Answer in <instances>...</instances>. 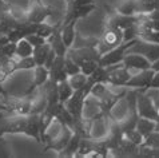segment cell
<instances>
[{
	"label": "cell",
	"mask_w": 159,
	"mask_h": 158,
	"mask_svg": "<svg viewBox=\"0 0 159 158\" xmlns=\"http://www.w3.org/2000/svg\"><path fill=\"white\" fill-rule=\"evenodd\" d=\"M136 40H138V39H132V40H129V42H122L119 46L111 48V50L107 52H104L98 60L99 66L108 67V66H114V64H120L123 62V59H125L129 48L134 44Z\"/></svg>",
	"instance_id": "1"
},
{
	"label": "cell",
	"mask_w": 159,
	"mask_h": 158,
	"mask_svg": "<svg viewBox=\"0 0 159 158\" xmlns=\"http://www.w3.org/2000/svg\"><path fill=\"white\" fill-rule=\"evenodd\" d=\"M123 42V30L115 28V27H107V30L103 32L100 40H98L96 48L100 52V55H103L104 52L110 51L111 48L119 46Z\"/></svg>",
	"instance_id": "2"
},
{
	"label": "cell",
	"mask_w": 159,
	"mask_h": 158,
	"mask_svg": "<svg viewBox=\"0 0 159 158\" xmlns=\"http://www.w3.org/2000/svg\"><path fill=\"white\" fill-rule=\"evenodd\" d=\"M127 52L140 54V55H143L148 62L154 63L155 60L159 59V44H157V43H151V42H146V40H142V39L138 38V40L129 48Z\"/></svg>",
	"instance_id": "3"
},
{
	"label": "cell",
	"mask_w": 159,
	"mask_h": 158,
	"mask_svg": "<svg viewBox=\"0 0 159 158\" xmlns=\"http://www.w3.org/2000/svg\"><path fill=\"white\" fill-rule=\"evenodd\" d=\"M136 113L139 117L143 118H148L152 121H159V115H158V110L154 106L152 100L150 99V96L144 93V91L139 90L138 94V99H136Z\"/></svg>",
	"instance_id": "4"
},
{
	"label": "cell",
	"mask_w": 159,
	"mask_h": 158,
	"mask_svg": "<svg viewBox=\"0 0 159 158\" xmlns=\"http://www.w3.org/2000/svg\"><path fill=\"white\" fill-rule=\"evenodd\" d=\"M68 58H71L75 63H78L80 66L83 62H87V60H99L100 58V52L98 51L96 47H78V48H71L70 51H67Z\"/></svg>",
	"instance_id": "5"
},
{
	"label": "cell",
	"mask_w": 159,
	"mask_h": 158,
	"mask_svg": "<svg viewBox=\"0 0 159 158\" xmlns=\"http://www.w3.org/2000/svg\"><path fill=\"white\" fill-rule=\"evenodd\" d=\"M154 72L155 71L152 68L138 71L136 75H131V78L127 81L125 87H132V89H138L140 91H146L150 87V82L152 79Z\"/></svg>",
	"instance_id": "6"
},
{
	"label": "cell",
	"mask_w": 159,
	"mask_h": 158,
	"mask_svg": "<svg viewBox=\"0 0 159 158\" xmlns=\"http://www.w3.org/2000/svg\"><path fill=\"white\" fill-rule=\"evenodd\" d=\"M108 83H111V85L114 86H118V87H125V85L127 83V81L131 78V74L130 71L127 70L125 66H123V63H120V66H116L114 64L112 66H108Z\"/></svg>",
	"instance_id": "7"
},
{
	"label": "cell",
	"mask_w": 159,
	"mask_h": 158,
	"mask_svg": "<svg viewBox=\"0 0 159 158\" xmlns=\"http://www.w3.org/2000/svg\"><path fill=\"white\" fill-rule=\"evenodd\" d=\"M123 66L129 70H136V71H142V70L151 68V62H148L143 55L135 54V52H127L125 59H123Z\"/></svg>",
	"instance_id": "8"
},
{
	"label": "cell",
	"mask_w": 159,
	"mask_h": 158,
	"mask_svg": "<svg viewBox=\"0 0 159 158\" xmlns=\"http://www.w3.org/2000/svg\"><path fill=\"white\" fill-rule=\"evenodd\" d=\"M142 20L139 16L136 15H122V14H115L110 17L108 20V24L107 27H115V28H120V30H125L130 26H134L136 23Z\"/></svg>",
	"instance_id": "9"
},
{
	"label": "cell",
	"mask_w": 159,
	"mask_h": 158,
	"mask_svg": "<svg viewBox=\"0 0 159 158\" xmlns=\"http://www.w3.org/2000/svg\"><path fill=\"white\" fill-rule=\"evenodd\" d=\"M50 71V79H52L56 83H60L68 79V74L64 68V56H58L54 60V63L51 64V67L48 68Z\"/></svg>",
	"instance_id": "10"
},
{
	"label": "cell",
	"mask_w": 159,
	"mask_h": 158,
	"mask_svg": "<svg viewBox=\"0 0 159 158\" xmlns=\"http://www.w3.org/2000/svg\"><path fill=\"white\" fill-rule=\"evenodd\" d=\"M47 42L50 43L51 48L55 51V54L58 56H66L67 55V51H68V47L64 44L63 39H61V35H60V26L55 28V31L51 34V36L47 39Z\"/></svg>",
	"instance_id": "11"
},
{
	"label": "cell",
	"mask_w": 159,
	"mask_h": 158,
	"mask_svg": "<svg viewBox=\"0 0 159 158\" xmlns=\"http://www.w3.org/2000/svg\"><path fill=\"white\" fill-rule=\"evenodd\" d=\"M78 20H71L66 24L60 26V35L63 39L64 44L68 48H71L75 43V38H76V32H75V24Z\"/></svg>",
	"instance_id": "12"
},
{
	"label": "cell",
	"mask_w": 159,
	"mask_h": 158,
	"mask_svg": "<svg viewBox=\"0 0 159 158\" xmlns=\"http://www.w3.org/2000/svg\"><path fill=\"white\" fill-rule=\"evenodd\" d=\"M50 79V71L46 66H36L35 67V77H34V83L28 89L27 94H31L36 87H42Z\"/></svg>",
	"instance_id": "13"
},
{
	"label": "cell",
	"mask_w": 159,
	"mask_h": 158,
	"mask_svg": "<svg viewBox=\"0 0 159 158\" xmlns=\"http://www.w3.org/2000/svg\"><path fill=\"white\" fill-rule=\"evenodd\" d=\"M51 50V46L50 43L46 42L42 46H38V47H34V51H32V58L35 60L36 66H44L46 63V59H47V55Z\"/></svg>",
	"instance_id": "14"
},
{
	"label": "cell",
	"mask_w": 159,
	"mask_h": 158,
	"mask_svg": "<svg viewBox=\"0 0 159 158\" xmlns=\"http://www.w3.org/2000/svg\"><path fill=\"white\" fill-rule=\"evenodd\" d=\"M135 129L143 135V138H146L148 134H151L152 131L155 130V121L148 119V118L139 117L138 118V122H136Z\"/></svg>",
	"instance_id": "15"
},
{
	"label": "cell",
	"mask_w": 159,
	"mask_h": 158,
	"mask_svg": "<svg viewBox=\"0 0 159 158\" xmlns=\"http://www.w3.org/2000/svg\"><path fill=\"white\" fill-rule=\"evenodd\" d=\"M34 51V47L31 46V43L25 38L20 39L16 43V52L15 55H17V58H25V56H31Z\"/></svg>",
	"instance_id": "16"
},
{
	"label": "cell",
	"mask_w": 159,
	"mask_h": 158,
	"mask_svg": "<svg viewBox=\"0 0 159 158\" xmlns=\"http://www.w3.org/2000/svg\"><path fill=\"white\" fill-rule=\"evenodd\" d=\"M108 75H110V72H108L107 67L98 66L95 71L88 77V79H90L92 83H106V82L108 83Z\"/></svg>",
	"instance_id": "17"
},
{
	"label": "cell",
	"mask_w": 159,
	"mask_h": 158,
	"mask_svg": "<svg viewBox=\"0 0 159 158\" xmlns=\"http://www.w3.org/2000/svg\"><path fill=\"white\" fill-rule=\"evenodd\" d=\"M118 12L122 15H138L136 0H123L118 6Z\"/></svg>",
	"instance_id": "18"
},
{
	"label": "cell",
	"mask_w": 159,
	"mask_h": 158,
	"mask_svg": "<svg viewBox=\"0 0 159 158\" xmlns=\"http://www.w3.org/2000/svg\"><path fill=\"white\" fill-rule=\"evenodd\" d=\"M58 93H59V100L61 103H64L70 96L74 94V89L71 87V85L68 83V81H66L58 83Z\"/></svg>",
	"instance_id": "19"
},
{
	"label": "cell",
	"mask_w": 159,
	"mask_h": 158,
	"mask_svg": "<svg viewBox=\"0 0 159 158\" xmlns=\"http://www.w3.org/2000/svg\"><path fill=\"white\" fill-rule=\"evenodd\" d=\"M138 118H139L138 113H130V115L127 117L126 119H123L122 122H118L123 133H126V131H129V130L135 129L136 122H138Z\"/></svg>",
	"instance_id": "20"
},
{
	"label": "cell",
	"mask_w": 159,
	"mask_h": 158,
	"mask_svg": "<svg viewBox=\"0 0 159 158\" xmlns=\"http://www.w3.org/2000/svg\"><path fill=\"white\" fill-rule=\"evenodd\" d=\"M67 81L74 90H79V89H83V87H84L86 82H87V77L83 72H78V74H75V75L68 77Z\"/></svg>",
	"instance_id": "21"
},
{
	"label": "cell",
	"mask_w": 159,
	"mask_h": 158,
	"mask_svg": "<svg viewBox=\"0 0 159 158\" xmlns=\"http://www.w3.org/2000/svg\"><path fill=\"white\" fill-rule=\"evenodd\" d=\"M36 67V63L31 56H25V58H19L17 62H15L14 66V71H17V70H31V68H35Z\"/></svg>",
	"instance_id": "22"
},
{
	"label": "cell",
	"mask_w": 159,
	"mask_h": 158,
	"mask_svg": "<svg viewBox=\"0 0 159 158\" xmlns=\"http://www.w3.org/2000/svg\"><path fill=\"white\" fill-rule=\"evenodd\" d=\"M139 36V23H136L134 26H130L123 30V42H129L132 39H138Z\"/></svg>",
	"instance_id": "23"
},
{
	"label": "cell",
	"mask_w": 159,
	"mask_h": 158,
	"mask_svg": "<svg viewBox=\"0 0 159 158\" xmlns=\"http://www.w3.org/2000/svg\"><path fill=\"white\" fill-rule=\"evenodd\" d=\"M123 137H125L126 139H129L130 142L138 145V146H139V145H142L143 141H144L143 135L140 134L136 129H132V130H129V131H126V133H123Z\"/></svg>",
	"instance_id": "24"
},
{
	"label": "cell",
	"mask_w": 159,
	"mask_h": 158,
	"mask_svg": "<svg viewBox=\"0 0 159 158\" xmlns=\"http://www.w3.org/2000/svg\"><path fill=\"white\" fill-rule=\"evenodd\" d=\"M64 68H66V71H67L68 77L80 72V66L78 63H75L71 58H68V56H64Z\"/></svg>",
	"instance_id": "25"
},
{
	"label": "cell",
	"mask_w": 159,
	"mask_h": 158,
	"mask_svg": "<svg viewBox=\"0 0 159 158\" xmlns=\"http://www.w3.org/2000/svg\"><path fill=\"white\" fill-rule=\"evenodd\" d=\"M98 66H99L98 60H87V62H83L80 64V72H83L86 77H90L96 70Z\"/></svg>",
	"instance_id": "26"
},
{
	"label": "cell",
	"mask_w": 159,
	"mask_h": 158,
	"mask_svg": "<svg viewBox=\"0 0 159 158\" xmlns=\"http://www.w3.org/2000/svg\"><path fill=\"white\" fill-rule=\"evenodd\" d=\"M25 39L31 43V46L32 47H38V46H42V44H44L47 40L44 38H42V36H39L38 34H31V35H28V36H25Z\"/></svg>",
	"instance_id": "27"
},
{
	"label": "cell",
	"mask_w": 159,
	"mask_h": 158,
	"mask_svg": "<svg viewBox=\"0 0 159 158\" xmlns=\"http://www.w3.org/2000/svg\"><path fill=\"white\" fill-rule=\"evenodd\" d=\"M0 51L3 52V54H6L7 56H10V58H14L15 52H16V43L15 42H8L6 46H3L0 48Z\"/></svg>",
	"instance_id": "28"
},
{
	"label": "cell",
	"mask_w": 159,
	"mask_h": 158,
	"mask_svg": "<svg viewBox=\"0 0 159 158\" xmlns=\"http://www.w3.org/2000/svg\"><path fill=\"white\" fill-rule=\"evenodd\" d=\"M144 93L150 96V99L152 100L154 106L157 109H159V89H147Z\"/></svg>",
	"instance_id": "29"
},
{
	"label": "cell",
	"mask_w": 159,
	"mask_h": 158,
	"mask_svg": "<svg viewBox=\"0 0 159 158\" xmlns=\"http://www.w3.org/2000/svg\"><path fill=\"white\" fill-rule=\"evenodd\" d=\"M55 58H56V54H55V51L51 48L50 52H48V55H47V59H46V63H44V66H46L47 68H50V67H51V64L54 63Z\"/></svg>",
	"instance_id": "30"
},
{
	"label": "cell",
	"mask_w": 159,
	"mask_h": 158,
	"mask_svg": "<svg viewBox=\"0 0 159 158\" xmlns=\"http://www.w3.org/2000/svg\"><path fill=\"white\" fill-rule=\"evenodd\" d=\"M148 89H159V71H155L152 75V79L150 82Z\"/></svg>",
	"instance_id": "31"
},
{
	"label": "cell",
	"mask_w": 159,
	"mask_h": 158,
	"mask_svg": "<svg viewBox=\"0 0 159 158\" xmlns=\"http://www.w3.org/2000/svg\"><path fill=\"white\" fill-rule=\"evenodd\" d=\"M147 15V19L150 20H159V10H152L151 12H148Z\"/></svg>",
	"instance_id": "32"
},
{
	"label": "cell",
	"mask_w": 159,
	"mask_h": 158,
	"mask_svg": "<svg viewBox=\"0 0 159 158\" xmlns=\"http://www.w3.org/2000/svg\"><path fill=\"white\" fill-rule=\"evenodd\" d=\"M151 68L154 70V71H159V59L155 60L154 63H151Z\"/></svg>",
	"instance_id": "33"
},
{
	"label": "cell",
	"mask_w": 159,
	"mask_h": 158,
	"mask_svg": "<svg viewBox=\"0 0 159 158\" xmlns=\"http://www.w3.org/2000/svg\"><path fill=\"white\" fill-rule=\"evenodd\" d=\"M155 131H158V133H159V121L155 122Z\"/></svg>",
	"instance_id": "34"
}]
</instances>
